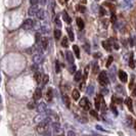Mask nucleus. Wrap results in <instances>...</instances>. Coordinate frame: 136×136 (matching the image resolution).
Listing matches in <instances>:
<instances>
[{"mask_svg":"<svg viewBox=\"0 0 136 136\" xmlns=\"http://www.w3.org/2000/svg\"><path fill=\"white\" fill-rule=\"evenodd\" d=\"M98 82L100 85H102V86H105V85H108L109 84V82H110V80H109V77H108V74H107V72L105 71H102V72H100L98 75Z\"/></svg>","mask_w":136,"mask_h":136,"instance_id":"obj_1","label":"nucleus"},{"mask_svg":"<svg viewBox=\"0 0 136 136\" xmlns=\"http://www.w3.org/2000/svg\"><path fill=\"white\" fill-rule=\"evenodd\" d=\"M79 105L81 107V108H83L85 111H88V110H90V102H89V100L87 97H83V98L80 100V103H79Z\"/></svg>","mask_w":136,"mask_h":136,"instance_id":"obj_2","label":"nucleus"},{"mask_svg":"<svg viewBox=\"0 0 136 136\" xmlns=\"http://www.w3.org/2000/svg\"><path fill=\"white\" fill-rule=\"evenodd\" d=\"M43 55H42V53H35L34 55H33V62L35 64H41L42 62H43Z\"/></svg>","mask_w":136,"mask_h":136,"instance_id":"obj_3","label":"nucleus"},{"mask_svg":"<svg viewBox=\"0 0 136 136\" xmlns=\"http://www.w3.org/2000/svg\"><path fill=\"white\" fill-rule=\"evenodd\" d=\"M22 27H23L24 30H31V29L34 27V22H33V20H31V19L26 20Z\"/></svg>","mask_w":136,"mask_h":136,"instance_id":"obj_4","label":"nucleus"},{"mask_svg":"<svg viewBox=\"0 0 136 136\" xmlns=\"http://www.w3.org/2000/svg\"><path fill=\"white\" fill-rule=\"evenodd\" d=\"M37 110L38 111H39L40 114H42V115H43V114H46L47 111H48V110H47V105H46L44 102H40V103H39V105L37 107Z\"/></svg>","mask_w":136,"mask_h":136,"instance_id":"obj_5","label":"nucleus"},{"mask_svg":"<svg viewBox=\"0 0 136 136\" xmlns=\"http://www.w3.org/2000/svg\"><path fill=\"white\" fill-rule=\"evenodd\" d=\"M118 75H119V78H120V80H121L123 83H126V82L128 81V76H127V73H125L124 71L120 70V71L118 72Z\"/></svg>","mask_w":136,"mask_h":136,"instance_id":"obj_6","label":"nucleus"},{"mask_svg":"<svg viewBox=\"0 0 136 136\" xmlns=\"http://www.w3.org/2000/svg\"><path fill=\"white\" fill-rule=\"evenodd\" d=\"M134 1L135 0H123L122 2V6L124 8H131L134 4Z\"/></svg>","mask_w":136,"mask_h":136,"instance_id":"obj_7","label":"nucleus"},{"mask_svg":"<svg viewBox=\"0 0 136 136\" xmlns=\"http://www.w3.org/2000/svg\"><path fill=\"white\" fill-rule=\"evenodd\" d=\"M41 97H42V91H41V89L40 88H36L34 94H33V98H34V100H38V99H40Z\"/></svg>","mask_w":136,"mask_h":136,"instance_id":"obj_8","label":"nucleus"},{"mask_svg":"<svg viewBox=\"0 0 136 136\" xmlns=\"http://www.w3.org/2000/svg\"><path fill=\"white\" fill-rule=\"evenodd\" d=\"M38 11H39V8H38L37 5H35V6H32V7H30V9H29V15H31V16H34V15H37Z\"/></svg>","mask_w":136,"mask_h":136,"instance_id":"obj_9","label":"nucleus"},{"mask_svg":"<svg viewBox=\"0 0 136 136\" xmlns=\"http://www.w3.org/2000/svg\"><path fill=\"white\" fill-rule=\"evenodd\" d=\"M125 104L127 105V108L129 109L130 111H133V103H132V99L130 97H127L125 99Z\"/></svg>","mask_w":136,"mask_h":136,"instance_id":"obj_10","label":"nucleus"},{"mask_svg":"<svg viewBox=\"0 0 136 136\" xmlns=\"http://www.w3.org/2000/svg\"><path fill=\"white\" fill-rule=\"evenodd\" d=\"M47 46H48V39L43 37L42 40H41V48L43 50H46L47 49Z\"/></svg>","mask_w":136,"mask_h":136,"instance_id":"obj_11","label":"nucleus"},{"mask_svg":"<svg viewBox=\"0 0 136 136\" xmlns=\"http://www.w3.org/2000/svg\"><path fill=\"white\" fill-rule=\"evenodd\" d=\"M66 55H67V61L70 63H74V56H73V53L71 51H67L66 52Z\"/></svg>","mask_w":136,"mask_h":136,"instance_id":"obj_12","label":"nucleus"},{"mask_svg":"<svg viewBox=\"0 0 136 136\" xmlns=\"http://www.w3.org/2000/svg\"><path fill=\"white\" fill-rule=\"evenodd\" d=\"M102 46L105 48V50L108 51H111V43L110 40H107V41H102Z\"/></svg>","mask_w":136,"mask_h":136,"instance_id":"obj_13","label":"nucleus"},{"mask_svg":"<svg viewBox=\"0 0 136 136\" xmlns=\"http://www.w3.org/2000/svg\"><path fill=\"white\" fill-rule=\"evenodd\" d=\"M42 75L41 73H39V72H36L35 74H34V79H35V81H36V83H41V81H42Z\"/></svg>","mask_w":136,"mask_h":136,"instance_id":"obj_14","label":"nucleus"},{"mask_svg":"<svg viewBox=\"0 0 136 136\" xmlns=\"http://www.w3.org/2000/svg\"><path fill=\"white\" fill-rule=\"evenodd\" d=\"M77 26H78V28H79L80 30H83V29H84L85 24H84V22H83L82 19H80V17L77 19Z\"/></svg>","mask_w":136,"mask_h":136,"instance_id":"obj_15","label":"nucleus"},{"mask_svg":"<svg viewBox=\"0 0 136 136\" xmlns=\"http://www.w3.org/2000/svg\"><path fill=\"white\" fill-rule=\"evenodd\" d=\"M62 100H63V102H64L66 107H67V108H70L71 102H70V98H69V96H68V95H66V94H63V95H62Z\"/></svg>","mask_w":136,"mask_h":136,"instance_id":"obj_16","label":"nucleus"},{"mask_svg":"<svg viewBox=\"0 0 136 136\" xmlns=\"http://www.w3.org/2000/svg\"><path fill=\"white\" fill-rule=\"evenodd\" d=\"M72 97L74 100H78V99L80 98V92L77 90V89H74L73 90V92H72Z\"/></svg>","mask_w":136,"mask_h":136,"instance_id":"obj_17","label":"nucleus"},{"mask_svg":"<svg viewBox=\"0 0 136 136\" xmlns=\"http://www.w3.org/2000/svg\"><path fill=\"white\" fill-rule=\"evenodd\" d=\"M134 54H133V52H131V54H130V58H129V66H130V68H132V69H134L135 68V63H134V56H133Z\"/></svg>","mask_w":136,"mask_h":136,"instance_id":"obj_18","label":"nucleus"},{"mask_svg":"<svg viewBox=\"0 0 136 136\" xmlns=\"http://www.w3.org/2000/svg\"><path fill=\"white\" fill-rule=\"evenodd\" d=\"M36 16L38 17V20H44L45 19V11L43 9H39Z\"/></svg>","mask_w":136,"mask_h":136,"instance_id":"obj_19","label":"nucleus"},{"mask_svg":"<svg viewBox=\"0 0 136 136\" xmlns=\"http://www.w3.org/2000/svg\"><path fill=\"white\" fill-rule=\"evenodd\" d=\"M46 100L47 101H51L52 100V89L48 88L47 89V92H46Z\"/></svg>","mask_w":136,"mask_h":136,"instance_id":"obj_20","label":"nucleus"},{"mask_svg":"<svg viewBox=\"0 0 136 136\" xmlns=\"http://www.w3.org/2000/svg\"><path fill=\"white\" fill-rule=\"evenodd\" d=\"M100 98H101V95H98V96L95 98V109H96V110H100V105H101Z\"/></svg>","mask_w":136,"mask_h":136,"instance_id":"obj_21","label":"nucleus"},{"mask_svg":"<svg viewBox=\"0 0 136 136\" xmlns=\"http://www.w3.org/2000/svg\"><path fill=\"white\" fill-rule=\"evenodd\" d=\"M63 15H62V17H63V20L68 23V24H71V22H72V19L70 17V15L67 13V11H63V13H62Z\"/></svg>","mask_w":136,"mask_h":136,"instance_id":"obj_22","label":"nucleus"},{"mask_svg":"<svg viewBox=\"0 0 136 136\" xmlns=\"http://www.w3.org/2000/svg\"><path fill=\"white\" fill-rule=\"evenodd\" d=\"M81 79H82V73H81L80 71L76 72V73H75V76H74V80L76 82H79Z\"/></svg>","mask_w":136,"mask_h":136,"instance_id":"obj_23","label":"nucleus"},{"mask_svg":"<svg viewBox=\"0 0 136 136\" xmlns=\"http://www.w3.org/2000/svg\"><path fill=\"white\" fill-rule=\"evenodd\" d=\"M44 119H45V118H43V115L41 114V115L37 116V117L34 119V122H35V123H37V124H40L41 122H43V121H44Z\"/></svg>","mask_w":136,"mask_h":136,"instance_id":"obj_24","label":"nucleus"},{"mask_svg":"<svg viewBox=\"0 0 136 136\" xmlns=\"http://www.w3.org/2000/svg\"><path fill=\"white\" fill-rule=\"evenodd\" d=\"M68 31V35H69V38H70V41H74V33H73V30L71 28H68L67 29Z\"/></svg>","mask_w":136,"mask_h":136,"instance_id":"obj_25","label":"nucleus"},{"mask_svg":"<svg viewBox=\"0 0 136 136\" xmlns=\"http://www.w3.org/2000/svg\"><path fill=\"white\" fill-rule=\"evenodd\" d=\"M93 92H94V87H93V85H89L86 89V93L88 95H92Z\"/></svg>","mask_w":136,"mask_h":136,"instance_id":"obj_26","label":"nucleus"},{"mask_svg":"<svg viewBox=\"0 0 136 136\" xmlns=\"http://www.w3.org/2000/svg\"><path fill=\"white\" fill-rule=\"evenodd\" d=\"M115 71H116V67H111V71L110 72V77H111V80L113 82H114L115 79H116V77H115V75H116Z\"/></svg>","mask_w":136,"mask_h":136,"instance_id":"obj_27","label":"nucleus"},{"mask_svg":"<svg viewBox=\"0 0 136 136\" xmlns=\"http://www.w3.org/2000/svg\"><path fill=\"white\" fill-rule=\"evenodd\" d=\"M73 49H74V52H75V54H76V57H77V58H80V49H79V47H78L77 45H74V46H73Z\"/></svg>","mask_w":136,"mask_h":136,"instance_id":"obj_28","label":"nucleus"},{"mask_svg":"<svg viewBox=\"0 0 136 136\" xmlns=\"http://www.w3.org/2000/svg\"><path fill=\"white\" fill-rule=\"evenodd\" d=\"M61 36H62V32H61V30L56 29V30L54 31V38H55L56 40H60Z\"/></svg>","mask_w":136,"mask_h":136,"instance_id":"obj_29","label":"nucleus"},{"mask_svg":"<svg viewBox=\"0 0 136 136\" xmlns=\"http://www.w3.org/2000/svg\"><path fill=\"white\" fill-rule=\"evenodd\" d=\"M62 46H63V47H68V46H69V40H68V38H67V37L62 38Z\"/></svg>","mask_w":136,"mask_h":136,"instance_id":"obj_30","label":"nucleus"},{"mask_svg":"<svg viewBox=\"0 0 136 136\" xmlns=\"http://www.w3.org/2000/svg\"><path fill=\"white\" fill-rule=\"evenodd\" d=\"M48 82H49V77H48V75H44L43 78H42V83H43V85H46Z\"/></svg>","mask_w":136,"mask_h":136,"instance_id":"obj_31","label":"nucleus"},{"mask_svg":"<svg viewBox=\"0 0 136 136\" xmlns=\"http://www.w3.org/2000/svg\"><path fill=\"white\" fill-rule=\"evenodd\" d=\"M110 41H111V43H113V45H114V47H115V49H119V44H118V42L115 40V39H109Z\"/></svg>","mask_w":136,"mask_h":136,"instance_id":"obj_32","label":"nucleus"},{"mask_svg":"<svg viewBox=\"0 0 136 136\" xmlns=\"http://www.w3.org/2000/svg\"><path fill=\"white\" fill-rule=\"evenodd\" d=\"M98 71H99L98 64H97V63H94V64H93V69H92V73H93V74H97Z\"/></svg>","mask_w":136,"mask_h":136,"instance_id":"obj_33","label":"nucleus"},{"mask_svg":"<svg viewBox=\"0 0 136 136\" xmlns=\"http://www.w3.org/2000/svg\"><path fill=\"white\" fill-rule=\"evenodd\" d=\"M35 105H36V102H35V100H33V101H30V102L28 103V108H29L30 110H32V109H35Z\"/></svg>","mask_w":136,"mask_h":136,"instance_id":"obj_34","label":"nucleus"},{"mask_svg":"<svg viewBox=\"0 0 136 136\" xmlns=\"http://www.w3.org/2000/svg\"><path fill=\"white\" fill-rule=\"evenodd\" d=\"M77 10H79L80 13H85V10H86V7L85 6H83V5H79V6H77Z\"/></svg>","mask_w":136,"mask_h":136,"instance_id":"obj_35","label":"nucleus"},{"mask_svg":"<svg viewBox=\"0 0 136 136\" xmlns=\"http://www.w3.org/2000/svg\"><path fill=\"white\" fill-rule=\"evenodd\" d=\"M60 71H61V66H60V62L58 61H56L55 62V72L58 74L60 73Z\"/></svg>","mask_w":136,"mask_h":136,"instance_id":"obj_36","label":"nucleus"},{"mask_svg":"<svg viewBox=\"0 0 136 136\" xmlns=\"http://www.w3.org/2000/svg\"><path fill=\"white\" fill-rule=\"evenodd\" d=\"M113 61H114V57H113V56H110V57L108 58V62H107V64H105V66H107V68H110V67H111Z\"/></svg>","mask_w":136,"mask_h":136,"instance_id":"obj_37","label":"nucleus"},{"mask_svg":"<svg viewBox=\"0 0 136 136\" xmlns=\"http://www.w3.org/2000/svg\"><path fill=\"white\" fill-rule=\"evenodd\" d=\"M103 5L109 6V7H110V9H111L113 11L115 10V6H114V4H111V3H110V2H104V3H103Z\"/></svg>","mask_w":136,"mask_h":136,"instance_id":"obj_38","label":"nucleus"},{"mask_svg":"<svg viewBox=\"0 0 136 136\" xmlns=\"http://www.w3.org/2000/svg\"><path fill=\"white\" fill-rule=\"evenodd\" d=\"M84 49H85V51H86L87 53H90V45H89V43H85L84 44Z\"/></svg>","mask_w":136,"mask_h":136,"instance_id":"obj_39","label":"nucleus"},{"mask_svg":"<svg viewBox=\"0 0 136 136\" xmlns=\"http://www.w3.org/2000/svg\"><path fill=\"white\" fill-rule=\"evenodd\" d=\"M99 13H100V15H101V16H102V15H105V13H107L105 9H104L102 6H100V7H99Z\"/></svg>","mask_w":136,"mask_h":136,"instance_id":"obj_40","label":"nucleus"},{"mask_svg":"<svg viewBox=\"0 0 136 136\" xmlns=\"http://www.w3.org/2000/svg\"><path fill=\"white\" fill-rule=\"evenodd\" d=\"M88 72H89V66H87L86 68H85V70H84V79L86 80L87 77H88Z\"/></svg>","mask_w":136,"mask_h":136,"instance_id":"obj_41","label":"nucleus"},{"mask_svg":"<svg viewBox=\"0 0 136 136\" xmlns=\"http://www.w3.org/2000/svg\"><path fill=\"white\" fill-rule=\"evenodd\" d=\"M111 110L113 111V113H114L115 116H118V111H117V109H116V107H115L114 104H111Z\"/></svg>","mask_w":136,"mask_h":136,"instance_id":"obj_42","label":"nucleus"},{"mask_svg":"<svg viewBox=\"0 0 136 136\" xmlns=\"http://www.w3.org/2000/svg\"><path fill=\"white\" fill-rule=\"evenodd\" d=\"M90 115H91V116H93L94 118L98 119V115H97V113H96V111H94V110H91V111H90Z\"/></svg>","mask_w":136,"mask_h":136,"instance_id":"obj_43","label":"nucleus"},{"mask_svg":"<svg viewBox=\"0 0 136 136\" xmlns=\"http://www.w3.org/2000/svg\"><path fill=\"white\" fill-rule=\"evenodd\" d=\"M111 22L113 23V24H116V23H117V16L115 15V13H113V14H111Z\"/></svg>","mask_w":136,"mask_h":136,"instance_id":"obj_44","label":"nucleus"},{"mask_svg":"<svg viewBox=\"0 0 136 136\" xmlns=\"http://www.w3.org/2000/svg\"><path fill=\"white\" fill-rule=\"evenodd\" d=\"M55 25L57 26V27H62V23H61V21H60V17H58V16H56V17H55Z\"/></svg>","mask_w":136,"mask_h":136,"instance_id":"obj_45","label":"nucleus"},{"mask_svg":"<svg viewBox=\"0 0 136 136\" xmlns=\"http://www.w3.org/2000/svg\"><path fill=\"white\" fill-rule=\"evenodd\" d=\"M30 2H31V4H32V6H35V5L38 4L39 0H30Z\"/></svg>","mask_w":136,"mask_h":136,"instance_id":"obj_46","label":"nucleus"},{"mask_svg":"<svg viewBox=\"0 0 136 136\" xmlns=\"http://www.w3.org/2000/svg\"><path fill=\"white\" fill-rule=\"evenodd\" d=\"M127 120H128V126H131V124H132V118H131L130 116H128V117H127Z\"/></svg>","mask_w":136,"mask_h":136,"instance_id":"obj_47","label":"nucleus"},{"mask_svg":"<svg viewBox=\"0 0 136 136\" xmlns=\"http://www.w3.org/2000/svg\"><path fill=\"white\" fill-rule=\"evenodd\" d=\"M35 37H36V42H39V41H40V40H42V39H41V37H40V34H39V33H37V34H36V36H35Z\"/></svg>","mask_w":136,"mask_h":136,"instance_id":"obj_48","label":"nucleus"},{"mask_svg":"<svg viewBox=\"0 0 136 136\" xmlns=\"http://www.w3.org/2000/svg\"><path fill=\"white\" fill-rule=\"evenodd\" d=\"M113 100H114V101H116V102H118V103H121V102H122V99L121 98H116L115 96H114Z\"/></svg>","mask_w":136,"mask_h":136,"instance_id":"obj_49","label":"nucleus"},{"mask_svg":"<svg viewBox=\"0 0 136 136\" xmlns=\"http://www.w3.org/2000/svg\"><path fill=\"white\" fill-rule=\"evenodd\" d=\"M102 23H103L104 28H108V26H109V24H108V23H109V20H103V22H102Z\"/></svg>","mask_w":136,"mask_h":136,"instance_id":"obj_50","label":"nucleus"},{"mask_svg":"<svg viewBox=\"0 0 136 136\" xmlns=\"http://www.w3.org/2000/svg\"><path fill=\"white\" fill-rule=\"evenodd\" d=\"M75 70H76V68H75V66H72V68L70 69V71H71V73H74L75 72ZM76 73V72H75Z\"/></svg>","mask_w":136,"mask_h":136,"instance_id":"obj_51","label":"nucleus"},{"mask_svg":"<svg viewBox=\"0 0 136 136\" xmlns=\"http://www.w3.org/2000/svg\"><path fill=\"white\" fill-rule=\"evenodd\" d=\"M130 45H131V46L134 45V42H133V39H132V38H130Z\"/></svg>","mask_w":136,"mask_h":136,"instance_id":"obj_52","label":"nucleus"},{"mask_svg":"<svg viewBox=\"0 0 136 136\" xmlns=\"http://www.w3.org/2000/svg\"><path fill=\"white\" fill-rule=\"evenodd\" d=\"M32 70H33V71H36V70H37V64H34V66L32 67Z\"/></svg>","mask_w":136,"mask_h":136,"instance_id":"obj_53","label":"nucleus"},{"mask_svg":"<svg viewBox=\"0 0 136 136\" xmlns=\"http://www.w3.org/2000/svg\"><path fill=\"white\" fill-rule=\"evenodd\" d=\"M132 95L134 96V95H136V86H135V88H134V90L132 91Z\"/></svg>","mask_w":136,"mask_h":136,"instance_id":"obj_54","label":"nucleus"},{"mask_svg":"<svg viewBox=\"0 0 136 136\" xmlns=\"http://www.w3.org/2000/svg\"><path fill=\"white\" fill-rule=\"evenodd\" d=\"M96 128H97L98 130H101V131H104V129H103V128H101L100 126H96Z\"/></svg>","mask_w":136,"mask_h":136,"instance_id":"obj_55","label":"nucleus"},{"mask_svg":"<svg viewBox=\"0 0 136 136\" xmlns=\"http://www.w3.org/2000/svg\"><path fill=\"white\" fill-rule=\"evenodd\" d=\"M40 1H41V4H43V5L46 4V0H40Z\"/></svg>","mask_w":136,"mask_h":136,"instance_id":"obj_56","label":"nucleus"},{"mask_svg":"<svg viewBox=\"0 0 136 136\" xmlns=\"http://www.w3.org/2000/svg\"><path fill=\"white\" fill-rule=\"evenodd\" d=\"M68 135H69V136H75V135H74V133H73V132H72V131H70V132H69V134H68Z\"/></svg>","mask_w":136,"mask_h":136,"instance_id":"obj_57","label":"nucleus"},{"mask_svg":"<svg viewBox=\"0 0 136 136\" xmlns=\"http://www.w3.org/2000/svg\"><path fill=\"white\" fill-rule=\"evenodd\" d=\"M100 55H101L100 53H95V54H94V56H95V57H99Z\"/></svg>","mask_w":136,"mask_h":136,"instance_id":"obj_58","label":"nucleus"},{"mask_svg":"<svg viewBox=\"0 0 136 136\" xmlns=\"http://www.w3.org/2000/svg\"><path fill=\"white\" fill-rule=\"evenodd\" d=\"M58 1H60V3H64V1H66V0H58Z\"/></svg>","mask_w":136,"mask_h":136,"instance_id":"obj_59","label":"nucleus"},{"mask_svg":"<svg viewBox=\"0 0 136 136\" xmlns=\"http://www.w3.org/2000/svg\"><path fill=\"white\" fill-rule=\"evenodd\" d=\"M134 129H135V131H136V121L134 122Z\"/></svg>","mask_w":136,"mask_h":136,"instance_id":"obj_60","label":"nucleus"},{"mask_svg":"<svg viewBox=\"0 0 136 136\" xmlns=\"http://www.w3.org/2000/svg\"><path fill=\"white\" fill-rule=\"evenodd\" d=\"M111 1H115V0H111Z\"/></svg>","mask_w":136,"mask_h":136,"instance_id":"obj_61","label":"nucleus"},{"mask_svg":"<svg viewBox=\"0 0 136 136\" xmlns=\"http://www.w3.org/2000/svg\"><path fill=\"white\" fill-rule=\"evenodd\" d=\"M66 1H69V0H66Z\"/></svg>","mask_w":136,"mask_h":136,"instance_id":"obj_62","label":"nucleus"},{"mask_svg":"<svg viewBox=\"0 0 136 136\" xmlns=\"http://www.w3.org/2000/svg\"><path fill=\"white\" fill-rule=\"evenodd\" d=\"M96 1H99V0H96Z\"/></svg>","mask_w":136,"mask_h":136,"instance_id":"obj_63","label":"nucleus"}]
</instances>
